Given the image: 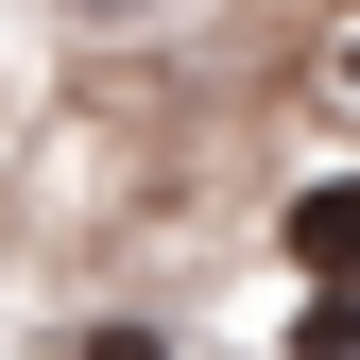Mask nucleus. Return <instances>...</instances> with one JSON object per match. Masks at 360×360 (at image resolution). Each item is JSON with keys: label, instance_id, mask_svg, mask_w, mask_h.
Segmentation results:
<instances>
[{"label": "nucleus", "instance_id": "obj_1", "mask_svg": "<svg viewBox=\"0 0 360 360\" xmlns=\"http://www.w3.org/2000/svg\"><path fill=\"white\" fill-rule=\"evenodd\" d=\"M292 275L360 292V172H326V189H292Z\"/></svg>", "mask_w": 360, "mask_h": 360}, {"label": "nucleus", "instance_id": "obj_2", "mask_svg": "<svg viewBox=\"0 0 360 360\" xmlns=\"http://www.w3.org/2000/svg\"><path fill=\"white\" fill-rule=\"evenodd\" d=\"M292 360H360V292H309V326H292Z\"/></svg>", "mask_w": 360, "mask_h": 360}, {"label": "nucleus", "instance_id": "obj_3", "mask_svg": "<svg viewBox=\"0 0 360 360\" xmlns=\"http://www.w3.org/2000/svg\"><path fill=\"white\" fill-rule=\"evenodd\" d=\"M86 360H172V343H155V326H103V343H86Z\"/></svg>", "mask_w": 360, "mask_h": 360}, {"label": "nucleus", "instance_id": "obj_4", "mask_svg": "<svg viewBox=\"0 0 360 360\" xmlns=\"http://www.w3.org/2000/svg\"><path fill=\"white\" fill-rule=\"evenodd\" d=\"M86 18H138V0H86Z\"/></svg>", "mask_w": 360, "mask_h": 360}]
</instances>
